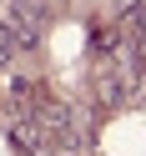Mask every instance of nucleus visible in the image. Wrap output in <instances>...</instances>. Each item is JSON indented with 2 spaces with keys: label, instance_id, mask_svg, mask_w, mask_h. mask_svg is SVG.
Masks as SVG:
<instances>
[{
  "label": "nucleus",
  "instance_id": "1",
  "mask_svg": "<svg viewBox=\"0 0 146 156\" xmlns=\"http://www.w3.org/2000/svg\"><path fill=\"white\" fill-rule=\"evenodd\" d=\"M15 51H20V41H15V30H10V25L0 20V61H10Z\"/></svg>",
  "mask_w": 146,
  "mask_h": 156
},
{
  "label": "nucleus",
  "instance_id": "2",
  "mask_svg": "<svg viewBox=\"0 0 146 156\" xmlns=\"http://www.w3.org/2000/svg\"><path fill=\"white\" fill-rule=\"evenodd\" d=\"M141 61H146V30H141Z\"/></svg>",
  "mask_w": 146,
  "mask_h": 156
}]
</instances>
